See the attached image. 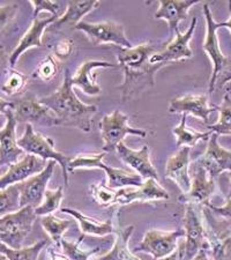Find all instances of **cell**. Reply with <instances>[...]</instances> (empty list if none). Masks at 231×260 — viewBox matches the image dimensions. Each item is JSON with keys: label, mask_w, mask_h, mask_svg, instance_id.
I'll use <instances>...</instances> for the list:
<instances>
[{"label": "cell", "mask_w": 231, "mask_h": 260, "mask_svg": "<svg viewBox=\"0 0 231 260\" xmlns=\"http://www.w3.org/2000/svg\"><path fill=\"white\" fill-rule=\"evenodd\" d=\"M101 137H102L104 153H110L116 149L124 138L128 134L145 138L147 137L146 129L133 128L128 125V117L119 110L111 112L110 115L104 116L100 123Z\"/></svg>", "instance_id": "cell-7"}, {"label": "cell", "mask_w": 231, "mask_h": 260, "mask_svg": "<svg viewBox=\"0 0 231 260\" xmlns=\"http://www.w3.org/2000/svg\"><path fill=\"white\" fill-rule=\"evenodd\" d=\"M134 232V225L121 228L118 224L115 227V242L109 252L101 255L96 260H142L138 258L133 251L129 250L128 242Z\"/></svg>", "instance_id": "cell-28"}, {"label": "cell", "mask_w": 231, "mask_h": 260, "mask_svg": "<svg viewBox=\"0 0 231 260\" xmlns=\"http://www.w3.org/2000/svg\"><path fill=\"white\" fill-rule=\"evenodd\" d=\"M10 109L13 112L16 123L41 125V126H58L57 117L53 112L40 102L31 93H24L11 101Z\"/></svg>", "instance_id": "cell-6"}, {"label": "cell", "mask_w": 231, "mask_h": 260, "mask_svg": "<svg viewBox=\"0 0 231 260\" xmlns=\"http://www.w3.org/2000/svg\"><path fill=\"white\" fill-rule=\"evenodd\" d=\"M205 206H207L211 209L214 215L223 221L226 224V227L231 230V198H226V203L224 204V206H214V205L211 204V201L206 204Z\"/></svg>", "instance_id": "cell-41"}, {"label": "cell", "mask_w": 231, "mask_h": 260, "mask_svg": "<svg viewBox=\"0 0 231 260\" xmlns=\"http://www.w3.org/2000/svg\"><path fill=\"white\" fill-rule=\"evenodd\" d=\"M40 102L57 117L58 126L74 127L85 133L91 131L92 118L98 110L94 104H85L77 98L73 91L72 75L67 67L62 85L51 95L40 99Z\"/></svg>", "instance_id": "cell-1"}, {"label": "cell", "mask_w": 231, "mask_h": 260, "mask_svg": "<svg viewBox=\"0 0 231 260\" xmlns=\"http://www.w3.org/2000/svg\"><path fill=\"white\" fill-rule=\"evenodd\" d=\"M194 162L205 168L209 177L215 179L224 171L231 169V150L223 148L218 142V136L212 133L208 139L207 149Z\"/></svg>", "instance_id": "cell-19"}, {"label": "cell", "mask_w": 231, "mask_h": 260, "mask_svg": "<svg viewBox=\"0 0 231 260\" xmlns=\"http://www.w3.org/2000/svg\"><path fill=\"white\" fill-rule=\"evenodd\" d=\"M48 253H49L50 259H51V260H71L64 253L57 252V251H54L53 249H51V247H50V249L48 250Z\"/></svg>", "instance_id": "cell-47"}, {"label": "cell", "mask_w": 231, "mask_h": 260, "mask_svg": "<svg viewBox=\"0 0 231 260\" xmlns=\"http://www.w3.org/2000/svg\"><path fill=\"white\" fill-rule=\"evenodd\" d=\"M46 165H48V161L42 160L35 155L26 154L18 163L8 168L0 177V190L24 182L31 176L43 171Z\"/></svg>", "instance_id": "cell-21"}, {"label": "cell", "mask_w": 231, "mask_h": 260, "mask_svg": "<svg viewBox=\"0 0 231 260\" xmlns=\"http://www.w3.org/2000/svg\"><path fill=\"white\" fill-rule=\"evenodd\" d=\"M0 260H10V258H8L4 252H0Z\"/></svg>", "instance_id": "cell-50"}, {"label": "cell", "mask_w": 231, "mask_h": 260, "mask_svg": "<svg viewBox=\"0 0 231 260\" xmlns=\"http://www.w3.org/2000/svg\"><path fill=\"white\" fill-rule=\"evenodd\" d=\"M228 174H229V178H230V191H229V194L226 198H231V169L228 171Z\"/></svg>", "instance_id": "cell-51"}, {"label": "cell", "mask_w": 231, "mask_h": 260, "mask_svg": "<svg viewBox=\"0 0 231 260\" xmlns=\"http://www.w3.org/2000/svg\"><path fill=\"white\" fill-rule=\"evenodd\" d=\"M21 209L19 185H11L0 190V217Z\"/></svg>", "instance_id": "cell-34"}, {"label": "cell", "mask_w": 231, "mask_h": 260, "mask_svg": "<svg viewBox=\"0 0 231 260\" xmlns=\"http://www.w3.org/2000/svg\"><path fill=\"white\" fill-rule=\"evenodd\" d=\"M11 106V101L0 98V114H5V111Z\"/></svg>", "instance_id": "cell-49"}, {"label": "cell", "mask_w": 231, "mask_h": 260, "mask_svg": "<svg viewBox=\"0 0 231 260\" xmlns=\"http://www.w3.org/2000/svg\"><path fill=\"white\" fill-rule=\"evenodd\" d=\"M216 109L220 111V118L216 124L208 125V129L217 136H231V96L225 94L222 104Z\"/></svg>", "instance_id": "cell-31"}, {"label": "cell", "mask_w": 231, "mask_h": 260, "mask_svg": "<svg viewBox=\"0 0 231 260\" xmlns=\"http://www.w3.org/2000/svg\"><path fill=\"white\" fill-rule=\"evenodd\" d=\"M186 119L187 115L183 114L180 123L172 129V133H174L176 137V145H177V147H193L198 144L199 141L209 139V137L212 136L213 132L195 131L194 128L187 126Z\"/></svg>", "instance_id": "cell-29"}, {"label": "cell", "mask_w": 231, "mask_h": 260, "mask_svg": "<svg viewBox=\"0 0 231 260\" xmlns=\"http://www.w3.org/2000/svg\"><path fill=\"white\" fill-rule=\"evenodd\" d=\"M228 6H229V11H230V18L228 21H225V22H217L216 23V29L218 28H226L229 29L231 31V2L228 3Z\"/></svg>", "instance_id": "cell-48"}, {"label": "cell", "mask_w": 231, "mask_h": 260, "mask_svg": "<svg viewBox=\"0 0 231 260\" xmlns=\"http://www.w3.org/2000/svg\"><path fill=\"white\" fill-rule=\"evenodd\" d=\"M37 219L35 209L26 206L0 217V242L11 249H22Z\"/></svg>", "instance_id": "cell-5"}, {"label": "cell", "mask_w": 231, "mask_h": 260, "mask_svg": "<svg viewBox=\"0 0 231 260\" xmlns=\"http://www.w3.org/2000/svg\"><path fill=\"white\" fill-rule=\"evenodd\" d=\"M115 150L119 155L121 162L140 176L142 179H155L158 182V173L150 161V150L148 146L144 145L139 150H134L126 146L124 141H121Z\"/></svg>", "instance_id": "cell-18"}, {"label": "cell", "mask_w": 231, "mask_h": 260, "mask_svg": "<svg viewBox=\"0 0 231 260\" xmlns=\"http://www.w3.org/2000/svg\"><path fill=\"white\" fill-rule=\"evenodd\" d=\"M4 175V173H3V171H0V177H2V176Z\"/></svg>", "instance_id": "cell-52"}, {"label": "cell", "mask_w": 231, "mask_h": 260, "mask_svg": "<svg viewBox=\"0 0 231 260\" xmlns=\"http://www.w3.org/2000/svg\"><path fill=\"white\" fill-rule=\"evenodd\" d=\"M30 5L34 8V18L39 16L42 12H49L51 15H58V11H59V5L54 2H49V0H32Z\"/></svg>", "instance_id": "cell-42"}, {"label": "cell", "mask_w": 231, "mask_h": 260, "mask_svg": "<svg viewBox=\"0 0 231 260\" xmlns=\"http://www.w3.org/2000/svg\"><path fill=\"white\" fill-rule=\"evenodd\" d=\"M57 166L56 161H48V165L43 171L31 176L30 178L18 184L20 190V206L21 208L30 206L34 209L42 204L46 191V185L51 179L54 173V168Z\"/></svg>", "instance_id": "cell-15"}, {"label": "cell", "mask_w": 231, "mask_h": 260, "mask_svg": "<svg viewBox=\"0 0 231 260\" xmlns=\"http://www.w3.org/2000/svg\"><path fill=\"white\" fill-rule=\"evenodd\" d=\"M152 260H184V242L180 243V245L178 244L177 250L175 252H172L170 255L168 257H164L162 259H152Z\"/></svg>", "instance_id": "cell-45"}, {"label": "cell", "mask_w": 231, "mask_h": 260, "mask_svg": "<svg viewBox=\"0 0 231 260\" xmlns=\"http://www.w3.org/2000/svg\"><path fill=\"white\" fill-rule=\"evenodd\" d=\"M101 2H69L67 3V10L64 15L59 16L56 22L49 27L50 31L60 32L61 29L69 28L74 29L78 23L81 22L83 16L91 13L96 8H98Z\"/></svg>", "instance_id": "cell-26"}, {"label": "cell", "mask_w": 231, "mask_h": 260, "mask_svg": "<svg viewBox=\"0 0 231 260\" xmlns=\"http://www.w3.org/2000/svg\"><path fill=\"white\" fill-rule=\"evenodd\" d=\"M48 241H39L35 244L22 249H11L0 242V252L5 253L10 260H39L40 254Z\"/></svg>", "instance_id": "cell-32"}, {"label": "cell", "mask_w": 231, "mask_h": 260, "mask_svg": "<svg viewBox=\"0 0 231 260\" xmlns=\"http://www.w3.org/2000/svg\"><path fill=\"white\" fill-rule=\"evenodd\" d=\"M107 153H89L79 154L71 158L69 165V173H73L75 169H101L108 175V186L115 190L124 187H138L144 183L140 176L134 171L117 169L103 162Z\"/></svg>", "instance_id": "cell-3"}, {"label": "cell", "mask_w": 231, "mask_h": 260, "mask_svg": "<svg viewBox=\"0 0 231 260\" xmlns=\"http://www.w3.org/2000/svg\"><path fill=\"white\" fill-rule=\"evenodd\" d=\"M191 188L187 193L182 194L178 198L179 203L191 204L203 207L209 203L211 197L215 193V179L209 177L207 171L196 162H191Z\"/></svg>", "instance_id": "cell-13"}, {"label": "cell", "mask_w": 231, "mask_h": 260, "mask_svg": "<svg viewBox=\"0 0 231 260\" xmlns=\"http://www.w3.org/2000/svg\"><path fill=\"white\" fill-rule=\"evenodd\" d=\"M154 44L145 43L131 49H120L117 52L119 67L124 70L125 80L117 89L121 91V101H127L132 95L140 93L147 87H154L155 74L158 69L148 62L152 54L157 52Z\"/></svg>", "instance_id": "cell-2"}, {"label": "cell", "mask_w": 231, "mask_h": 260, "mask_svg": "<svg viewBox=\"0 0 231 260\" xmlns=\"http://www.w3.org/2000/svg\"><path fill=\"white\" fill-rule=\"evenodd\" d=\"M6 125L0 129V171H5L12 165L20 161L26 153L18 146L16 139V120L10 108L5 111Z\"/></svg>", "instance_id": "cell-16"}, {"label": "cell", "mask_w": 231, "mask_h": 260, "mask_svg": "<svg viewBox=\"0 0 231 260\" xmlns=\"http://www.w3.org/2000/svg\"><path fill=\"white\" fill-rule=\"evenodd\" d=\"M196 27V18L192 19L191 26L186 32L182 34L178 31L176 34V39L167 45L163 51H157L152 54L148 62L152 66L161 70L162 67L174 61H182L185 59H191L192 50L190 48V42L193 37Z\"/></svg>", "instance_id": "cell-12"}, {"label": "cell", "mask_w": 231, "mask_h": 260, "mask_svg": "<svg viewBox=\"0 0 231 260\" xmlns=\"http://www.w3.org/2000/svg\"><path fill=\"white\" fill-rule=\"evenodd\" d=\"M61 212L70 214L71 216L74 217L75 221L78 222L81 234L85 236L88 235V236L103 237L115 233V223H113L112 217L107 221H98L90 216H86L85 214L72 208H61Z\"/></svg>", "instance_id": "cell-27"}, {"label": "cell", "mask_w": 231, "mask_h": 260, "mask_svg": "<svg viewBox=\"0 0 231 260\" xmlns=\"http://www.w3.org/2000/svg\"><path fill=\"white\" fill-rule=\"evenodd\" d=\"M191 260H214L213 255L211 253V250H209L207 241H206V243L203 245V247H201V249L199 250V252L196 253Z\"/></svg>", "instance_id": "cell-44"}, {"label": "cell", "mask_w": 231, "mask_h": 260, "mask_svg": "<svg viewBox=\"0 0 231 260\" xmlns=\"http://www.w3.org/2000/svg\"><path fill=\"white\" fill-rule=\"evenodd\" d=\"M18 12V4H8L5 6H0V34L5 31V29L11 26Z\"/></svg>", "instance_id": "cell-39"}, {"label": "cell", "mask_w": 231, "mask_h": 260, "mask_svg": "<svg viewBox=\"0 0 231 260\" xmlns=\"http://www.w3.org/2000/svg\"><path fill=\"white\" fill-rule=\"evenodd\" d=\"M7 64L10 65V56L5 52V50L0 47V77L7 71Z\"/></svg>", "instance_id": "cell-46"}, {"label": "cell", "mask_w": 231, "mask_h": 260, "mask_svg": "<svg viewBox=\"0 0 231 260\" xmlns=\"http://www.w3.org/2000/svg\"><path fill=\"white\" fill-rule=\"evenodd\" d=\"M184 236V229H177L174 232L150 229L146 233L140 245L136 247L133 252H145L152 255L153 259H162L177 250L178 238Z\"/></svg>", "instance_id": "cell-10"}, {"label": "cell", "mask_w": 231, "mask_h": 260, "mask_svg": "<svg viewBox=\"0 0 231 260\" xmlns=\"http://www.w3.org/2000/svg\"><path fill=\"white\" fill-rule=\"evenodd\" d=\"M204 14L206 18V39L204 42V51L206 54L211 58L213 62V73L211 81H209V90L208 93L212 94L215 90V82L218 77V74L221 73V71L223 70L224 65L228 62V58H226L221 51L220 48V42H218L217 36V29H216V22L214 21L213 14L211 12V7L208 4H204Z\"/></svg>", "instance_id": "cell-14"}, {"label": "cell", "mask_w": 231, "mask_h": 260, "mask_svg": "<svg viewBox=\"0 0 231 260\" xmlns=\"http://www.w3.org/2000/svg\"><path fill=\"white\" fill-rule=\"evenodd\" d=\"M59 18L58 15H51L49 18H40L36 16L34 18V21L31 23V26L29 27L26 34L21 37V40L19 42V44L16 45V48L14 49V51L10 54V67L11 69H14V66L18 60L20 59V57L27 51V50L31 49V48H43L44 44L42 42V36L45 31V29L51 26L56 20Z\"/></svg>", "instance_id": "cell-20"}, {"label": "cell", "mask_w": 231, "mask_h": 260, "mask_svg": "<svg viewBox=\"0 0 231 260\" xmlns=\"http://www.w3.org/2000/svg\"><path fill=\"white\" fill-rule=\"evenodd\" d=\"M74 30L85 32L88 39L95 47L102 44H115L120 49H131L133 45L125 35V27L123 24L104 21L98 23H89L81 21L74 27Z\"/></svg>", "instance_id": "cell-8"}, {"label": "cell", "mask_w": 231, "mask_h": 260, "mask_svg": "<svg viewBox=\"0 0 231 260\" xmlns=\"http://www.w3.org/2000/svg\"><path fill=\"white\" fill-rule=\"evenodd\" d=\"M29 78L26 74L19 72L14 69H11L8 75L2 86V91L7 96H14L23 94L24 88H26Z\"/></svg>", "instance_id": "cell-37"}, {"label": "cell", "mask_w": 231, "mask_h": 260, "mask_svg": "<svg viewBox=\"0 0 231 260\" xmlns=\"http://www.w3.org/2000/svg\"><path fill=\"white\" fill-rule=\"evenodd\" d=\"M89 192L91 194V198L94 199L95 203L97 204L100 207L108 208L116 205L117 190L106 185V180L104 179L98 184H91L89 187Z\"/></svg>", "instance_id": "cell-35"}, {"label": "cell", "mask_w": 231, "mask_h": 260, "mask_svg": "<svg viewBox=\"0 0 231 260\" xmlns=\"http://www.w3.org/2000/svg\"><path fill=\"white\" fill-rule=\"evenodd\" d=\"M53 57L58 58V59H66L72 54L74 50V42L70 37H64L57 41L53 45Z\"/></svg>", "instance_id": "cell-40"}, {"label": "cell", "mask_w": 231, "mask_h": 260, "mask_svg": "<svg viewBox=\"0 0 231 260\" xmlns=\"http://www.w3.org/2000/svg\"><path fill=\"white\" fill-rule=\"evenodd\" d=\"M184 232V260H191L206 243L203 212L195 205L185 204Z\"/></svg>", "instance_id": "cell-11"}, {"label": "cell", "mask_w": 231, "mask_h": 260, "mask_svg": "<svg viewBox=\"0 0 231 260\" xmlns=\"http://www.w3.org/2000/svg\"><path fill=\"white\" fill-rule=\"evenodd\" d=\"M170 194L157 180L146 179L138 187H124L117 190L116 205L126 206L133 203H150V201L168 200Z\"/></svg>", "instance_id": "cell-17"}, {"label": "cell", "mask_w": 231, "mask_h": 260, "mask_svg": "<svg viewBox=\"0 0 231 260\" xmlns=\"http://www.w3.org/2000/svg\"><path fill=\"white\" fill-rule=\"evenodd\" d=\"M18 146L24 153L35 155L45 161H56L61 167L65 185H69V165L71 158L54 148V140L50 137L37 133L31 124L26 125L24 134L18 139Z\"/></svg>", "instance_id": "cell-4"}, {"label": "cell", "mask_w": 231, "mask_h": 260, "mask_svg": "<svg viewBox=\"0 0 231 260\" xmlns=\"http://www.w3.org/2000/svg\"><path fill=\"white\" fill-rule=\"evenodd\" d=\"M199 2L196 0H162L159 2V7L155 13V19L166 20L169 27V31L177 34L179 31L178 26L183 20L187 18V13L192 6H194Z\"/></svg>", "instance_id": "cell-25"}, {"label": "cell", "mask_w": 231, "mask_h": 260, "mask_svg": "<svg viewBox=\"0 0 231 260\" xmlns=\"http://www.w3.org/2000/svg\"><path fill=\"white\" fill-rule=\"evenodd\" d=\"M206 241L214 260H231V233L207 206L201 207Z\"/></svg>", "instance_id": "cell-9"}, {"label": "cell", "mask_w": 231, "mask_h": 260, "mask_svg": "<svg viewBox=\"0 0 231 260\" xmlns=\"http://www.w3.org/2000/svg\"><path fill=\"white\" fill-rule=\"evenodd\" d=\"M190 167V147H182L167 161L164 177L177 184L183 194L187 193L191 188Z\"/></svg>", "instance_id": "cell-23"}, {"label": "cell", "mask_w": 231, "mask_h": 260, "mask_svg": "<svg viewBox=\"0 0 231 260\" xmlns=\"http://www.w3.org/2000/svg\"><path fill=\"white\" fill-rule=\"evenodd\" d=\"M83 238H85V235L82 234L78 241H69L66 238H62L60 242L62 253L67 255L71 260H90L92 255L98 252L100 247H95V249L91 250L81 249Z\"/></svg>", "instance_id": "cell-33"}, {"label": "cell", "mask_w": 231, "mask_h": 260, "mask_svg": "<svg viewBox=\"0 0 231 260\" xmlns=\"http://www.w3.org/2000/svg\"><path fill=\"white\" fill-rule=\"evenodd\" d=\"M117 65L109 61L102 60H88L79 67L77 72L72 77V85L81 89L83 93L90 96L100 95L101 87L96 82V77L92 71L97 69H117Z\"/></svg>", "instance_id": "cell-24"}, {"label": "cell", "mask_w": 231, "mask_h": 260, "mask_svg": "<svg viewBox=\"0 0 231 260\" xmlns=\"http://www.w3.org/2000/svg\"><path fill=\"white\" fill-rule=\"evenodd\" d=\"M58 72H59V66H58L56 58L53 57V54H49L40 62L31 75L32 78L49 82L56 78Z\"/></svg>", "instance_id": "cell-38"}, {"label": "cell", "mask_w": 231, "mask_h": 260, "mask_svg": "<svg viewBox=\"0 0 231 260\" xmlns=\"http://www.w3.org/2000/svg\"><path fill=\"white\" fill-rule=\"evenodd\" d=\"M64 199V187L59 186L57 190H46L44 193V201L39 207L35 208L37 216H45L53 214L60 207V204Z\"/></svg>", "instance_id": "cell-36"}, {"label": "cell", "mask_w": 231, "mask_h": 260, "mask_svg": "<svg viewBox=\"0 0 231 260\" xmlns=\"http://www.w3.org/2000/svg\"><path fill=\"white\" fill-rule=\"evenodd\" d=\"M217 109L211 108L208 104V96L206 94H186L172 99L169 104L170 114H185L196 117L207 124L209 115Z\"/></svg>", "instance_id": "cell-22"}, {"label": "cell", "mask_w": 231, "mask_h": 260, "mask_svg": "<svg viewBox=\"0 0 231 260\" xmlns=\"http://www.w3.org/2000/svg\"><path fill=\"white\" fill-rule=\"evenodd\" d=\"M41 224L54 243V245L57 246H60V242L64 238L65 232L71 227V222L69 220L59 219L53 214L42 216Z\"/></svg>", "instance_id": "cell-30"}, {"label": "cell", "mask_w": 231, "mask_h": 260, "mask_svg": "<svg viewBox=\"0 0 231 260\" xmlns=\"http://www.w3.org/2000/svg\"><path fill=\"white\" fill-rule=\"evenodd\" d=\"M231 81V60H228V62L224 65L223 70L221 71V73L218 74V77L216 79L215 82V89L218 88H223L225 86V83H228Z\"/></svg>", "instance_id": "cell-43"}]
</instances>
